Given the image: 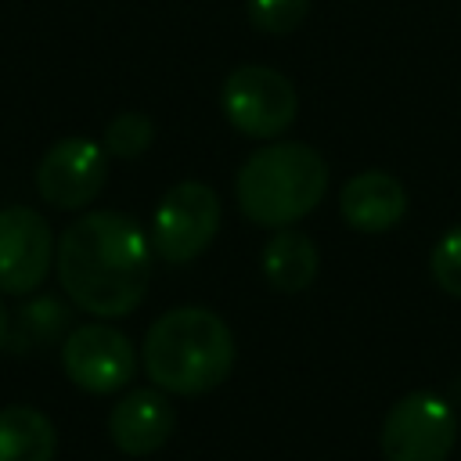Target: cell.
<instances>
[{
    "mask_svg": "<svg viewBox=\"0 0 461 461\" xmlns=\"http://www.w3.org/2000/svg\"><path fill=\"white\" fill-rule=\"evenodd\" d=\"M151 238L126 212H86L72 220L54 252L61 292L72 306L115 321L140 306L151 281Z\"/></svg>",
    "mask_w": 461,
    "mask_h": 461,
    "instance_id": "cell-1",
    "label": "cell"
},
{
    "mask_svg": "<svg viewBox=\"0 0 461 461\" xmlns=\"http://www.w3.org/2000/svg\"><path fill=\"white\" fill-rule=\"evenodd\" d=\"M234 353V335L220 313L205 306H176L148 328L140 360L151 385L162 393L202 396L230 378Z\"/></svg>",
    "mask_w": 461,
    "mask_h": 461,
    "instance_id": "cell-2",
    "label": "cell"
},
{
    "mask_svg": "<svg viewBox=\"0 0 461 461\" xmlns=\"http://www.w3.org/2000/svg\"><path fill=\"white\" fill-rule=\"evenodd\" d=\"M328 191V162L303 140H270L256 148L238 176L234 198L249 223L281 230L310 216Z\"/></svg>",
    "mask_w": 461,
    "mask_h": 461,
    "instance_id": "cell-3",
    "label": "cell"
},
{
    "mask_svg": "<svg viewBox=\"0 0 461 461\" xmlns=\"http://www.w3.org/2000/svg\"><path fill=\"white\" fill-rule=\"evenodd\" d=\"M220 108L238 133L274 140L295 122L299 97L285 72L270 65H238L220 86Z\"/></svg>",
    "mask_w": 461,
    "mask_h": 461,
    "instance_id": "cell-4",
    "label": "cell"
},
{
    "mask_svg": "<svg viewBox=\"0 0 461 461\" xmlns=\"http://www.w3.org/2000/svg\"><path fill=\"white\" fill-rule=\"evenodd\" d=\"M220 194L205 180H180L173 184L151 216V249L166 263H191L198 259L216 230H220Z\"/></svg>",
    "mask_w": 461,
    "mask_h": 461,
    "instance_id": "cell-5",
    "label": "cell"
},
{
    "mask_svg": "<svg viewBox=\"0 0 461 461\" xmlns=\"http://www.w3.org/2000/svg\"><path fill=\"white\" fill-rule=\"evenodd\" d=\"M457 443L454 407L436 393H407L382 418L378 447L385 461H447Z\"/></svg>",
    "mask_w": 461,
    "mask_h": 461,
    "instance_id": "cell-6",
    "label": "cell"
},
{
    "mask_svg": "<svg viewBox=\"0 0 461 461\" xmlns=\"http://www.w3.org/2000/svg\"><path fill=\"white\" fill-rule=\"evenodd\" d=\"M61 367L72 385L94 396L119 393L137 375L133 342L112 324H79L61 342Z\"/></svg>",
    "mask_w": 461,
    "mask_h": 461,
    "instance_id": "cell-7",
    "label": "cell"
},
{
    "mask_svg": "<svg viewBox=\"0 0 461 461\" xmlns=\"http://www.w3.org/2000/svg\"><path fill=\"white\" fill-rule=\"evenodd\" d=\"M108 180V151L90 137L54 140L36 166V191L54 209H86Z\"/></svg>",
    "mask_w": 461,
    "mask_h": 461,
    "instance_id": "cell-8",
    "label": "cell"
},
{
    "mask_svg": "<svg viewBox=\"0 0 461 461\" xmlns=\"http://www.w3.org/2000/svg\"><path fill=\"white\" fill-rule=\"evenodd\" d=\"M58 241L50 223L29 205L0 209V295H29L50 274Z\"/></svg>",
    "mask_w": 461,
    "mask_h": 461,
    "instance_id": "cell-9",
    "label": "cell"
},
{
    "mask_svg": "<svg viewBox=\"0 0 461 461\" xmlns=\"http://www.w3.org/2000/svg\"><path fill=\"white\" fill-rule=\"evenodd\" d=\"M173 429H176V411L158 385L130 389L126 396H119V403L108 414V436L115 450L126 457H148L162 450Z\"/></svg>",
    "mask_w": 461,
    "mask_h": 461,
    "instance_id": "cell-10",
    "label": "cell"
},
{
    "mask_svg": "<svg viewBox=\"0 0 461 461\" xmlns=\"http://www.w3.org/2000/svg\"><path fill=\"white\" fill-rule=\"evenodd\" d=\"M339 212L353 230L382 234V230H393L407 216V191L393 173L364 169L342 184Z\"/></svg>",
    "mask_w": 461,
    "mask_h": 461,
    "instance_id": "cell-11",
    "label": "cell"
},
{
    "mask_svg": "<svg viewBox=\"0 0 461 461\" xmlns=\"http://www.w3.org/2000/svg\"><path fill=\"white\" fill-rule=\"evenodd\" d=\"M259 267H263V277L270 281V288H277L285 295H295V292H303L317 281L321 252H317L310 234H303L295 227H281L263 245Z\"/></svg>",
    "mask_w": 461,
    "mask_h": 461,
    "instance_id": "cell-12",
    "label": "cell"
},
{
    "mask_svg": "<svg viewBox=\"0 0 461 461\" xmlns=\"http://www.w3.org/2000/svg\"><path fill=\"white\" fill-rule=\"evenodd\" d=\"M58 432L36 407H0V461H54Z\"/></svg>",
    "mask_w": 461,
    "mask_h": 461,
    "instance_id": "cell-13",
    "label": "cell"
},
{
    "mask_svg": "<svg viewBox=\"0 0 461 461\" xmlns=\"http://www.w3.org/2000/svg\"><path fill=\"white\" fill-rule=\"evenodd\" d=\"M68 331H72L68 328V306L58 295H36V299L18 306V313L11 321L7 346L14 353H36V349H47L54 342H65Z\"/></svg>",
    "mask_w": 461,
    "mask_h": 461,
    "instance_id": "cell-14",
    "label": "cell"
},
{
    "mask_svg": "<svg viewBox=\"0 0 461 461\" xmlns=\"http://www.w3.org/2000/svg\"><path fill=\"white\" fill-rule=\"evenodd\" d=\"M155 140V122L144 112H119L108 126H104V140L101 148L108 151V158H140Z\"/></svg>",
    "mask_w": 461,
    "mask_h": 461,
    "instance_id": "cell-15",
    "label": "cell"
},
{
    "mask_svg": "<svg viewBox=\"0 0 461 461\" xmlns=\"http://www.w3.org/2000/svg\"><path fill=\"white\" fill-rule=\"evenodd\" d=\"M310 4L313 0H249L245 11H249L252 29L270 32V36H285V32L303 25V18L310 14Z\"/></svg>",
    "mask_w": 461,
    "mask_h": 461,
    "instance_id": "cell-16",
    "label": "cell"
},
{
    "mask_svg": "<svg viewBox=\"0 0 461 461\" xmlns=\"http://www.w3.org/2000/svg\"><path fill=\"white\" fill-rule=\"evenodd\" d=\"M429 274H432V281H436L447 295H457V299H461V223L450 227V230L432 245Z\"/></svg>",
    "mask_w": 461,
    "mask_h": 461,
    "instance_id": "cell-17",
    "label": "cell"
},
{
    "mask_svg": "<svg viewBox=\"0 0 461 461\" xmlns=\"http://www.w3.org/2000/svg\"><path fill=\"white\" fill-rule=\"evenodd\" d=\"M7 335H11V313L0 303V349H7Z\"/></svg>",
    "mask_w": 461,
    "mask_h": 461,
    "instance_id": "cell-18",
    "label": "cell"
}]
</instances>
